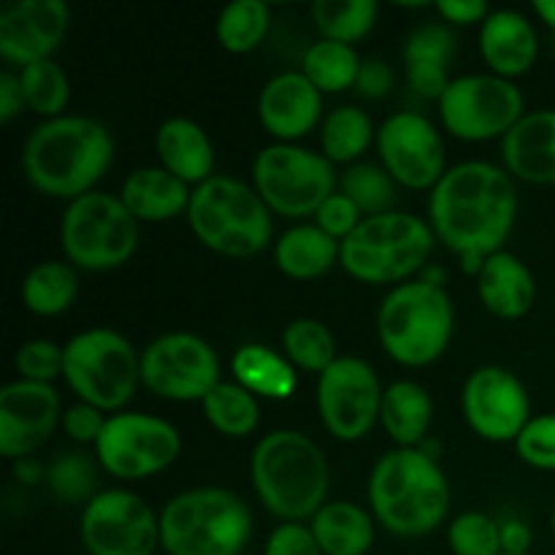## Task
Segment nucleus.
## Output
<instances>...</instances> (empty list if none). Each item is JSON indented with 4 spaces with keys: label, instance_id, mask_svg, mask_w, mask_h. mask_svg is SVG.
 I'll return each instance as SVG.
<instances>
[{
    "label": "nucleus",
    "instance_id": "obj_1",
    "mask_svg": "<svg viewBox=\"0 0 555 555\" xmlns=\"http://www.w3.org/2000/svg\"><path fill=\"white\" fill-rule=\"evenodd\" d=\"M428 215L437 238L461 258H488L507 242L518 215L515 182L488 160L448 168L434 188Z\"/></svg>",
    "mask_w": 555,
    "mask_h": 555
},
{
    "label": "nucleus",
    "instance_id": "obj_2",
    "mask_svg": "<svg viewBox=\"0 0 555 555\" xmlns=\"http://www.w3.org/2000/svg\"><path fill=\"white\" fill-rule=\"evenodd\" d=\"M112 157L114 141L106 125L81 114H63L33 128L22 152V168L43 195L74 201L92 193Z\"/></svg>",
    "mask_w": 555,
    "mask_h": 555
},
{
    "label": "nucleus",
    "instance_id": "obj_3",
    "mask_svg": "<svg viewBox=\"0 0 555 555\" xmlns=\"http://www.w3.org/2000/svg\"><path fill=\"white\" fill-rule=\"evenodd\" d=\"M374 518L399 537H423L437 529L450 509V482L437 459L421 448L385 453L369 477Z\"/></svg>",
    "mask_w": 555,
    "mask_h": 555
},
{
    "label": "nucleus",
    "instance_id": "obj_4",
    "mask_svg": "<svg viewBox=\"0 0 555 555\" xmlns=\"http://www.w3.org/2000/svg\"><path fill=\"white\" fill-rule=\"evenodd\" d=\"M253 486L260 502L287 524L314 518L325 507L331 469L323 450L304 434L271 431L253 453Z\"/></svg>",
    "mask_w": 555,
    "mask_h": 555
},
{
    "label": "nucleus",
    "instance_id": "obj_5",
    "mask_svg": "<svg viewBox=\"0 0 555 555\" xmlns=\"http://www.w3.org/2000/svg\"><path fill=\"white\" fill-rule=\"evenodd\" d=\"M249 534V507L228 488H193L160 513V545L168 555H238Z\"/></svg>",
    "mask_w": 555,
    "mask_h": 555
},
{
    "label": "nucleus",
    "instance_id": "obj_6",
    "mask_svg": "<svg viewBox=\"0 0 555 555\" xmlns=\"http://www.w3.org/2000/svg\"><path fill=\"white\" fill-rule=\"evenodd\" d=\"M188 222L195 238L228 258H249L269 247L274 222L258 190L215 173L193 190Z\"/></svg>",
    "mask_w": 555,
    "mask_h": 555
},
{
    "label": "nucleus",
    "instance_id": "obj_7",
    "mask_svg": "<svg viewBox=\"0 0 555 555\" xmlns=\"http://www.w3.org/2000/svg\"><path fill=\"white\" fill-rule=\"evenodd\" d=\"M455 312L444 287L426 280L396 285L377 312L385 352L404 366L434 363L450 345Z\"/></svg>",
    "mask_w": 555,
    "mask_h": 555
},
{
    "label": "nucleus",
    "instance_id": "obj_8",
    "mask_svg": "<svg viewBox=\"0 0 555 555\" xmlns=\"http://www.w3.org/2000/svg\"><path fill=\"white\" fill-rule=\"evenodd\" d=\"M434 253V228L406 211L363 217L361 225L341 242L347 274L372 285L401 282L426 266Z\"/></svg>",
    "mask_w": 555,
    "mask_h": 555
},
{
    "label": "nucleus",
    "instance_id": "obj_9",
    "mask_svg": "<svg viewBox=\"0 0 555 555\" xmlns=\"http://www.w3.org/2000/svg\"><path fill=\"white\" fill-rule=\"evenodd\" d=\"M63 374L85 404L122 410L141 383V358L117 331L90 328L65 345Z\"/></svg>",
    "mask_w": 555,
    "mask_h": 555
},
{
    "label": "nucleus",
    "instance_id": "obj_10",
    "mask_svg": "<svg viewBox=\"0 0 555 555\" xmlns=\"http://www.w3.org/2000/svg\"><path fill=\"white\" fill-rule=\"evenodd\" d=\"M60 244L81 269H117L139 247V220L119 195L92 190L68 204L60 222Z\"/></svg>",
    "mask_w": 555,
    "mask_h": 555
},
{
    "label": "nucleus",
    "instance_id": "obj_11",
    "mask_svg": "<svg viewBox=\"0 0 555 555\" xmlns=\"http://www.w3.org/2000/svg\"><path fill=\"white\" fill-rule=\"evenodd\" d=\"M253 179L266 206L285 217L318 215L336 188L334 163L296 144H271L260 150Z\"/></svg>",
    "mask_w": 555,
    "mask_h": 555
},
{
    "label": "nucleus",
    "instance_id": "obj_12",
    "mask_svg": "<svg viewBox=\"0 0 555 555\" xmlns=\"http://www.w3.org/2000/svg\"><path fill=\"white\" fill-rule=\"evenodd\" d=\"M444 128L466 141L507 135L524 117V92L496 74H466L450 81L439 101Z\"/></svg>",
    "mask_w": 555,
    "mask_h": 555
},
{
    "label": "nucleus",
    "instance_id": "obj_13",
    "mask_svg": "<svg viewBox=\"0 0 555 555\" xmlns=\"http://www.w3.org/2000/svg\"><path fill=\"white\" fill-rule=\"evenodd\" d=\"M182 450L179 431L168 421L144 412H117L103 426L95 455L117 480H144L168 469Z\"/></svg>",
    "mask_w": 555,
    "mask_h": 555
},
{
    "label": "nucleus",
    "instance_id": "obj_14",
    "mask_svg": "<svg viewBox=\"0 0 555 555\" xmlns=\"http://www.w3.org/2000/svg\"><path fill=\"white\" fill-rule=\"evenodd\" d=\"M141 383L160 399L204 401L220 385V358L188 331L163 334L141 352Z\"/></svg>",
    "mask_w": 555,
    "mask_h": 555
},
{
    "label": "nucleus",
    "instance_id": "obj_15",
    "mask_svg": "<svg viewBox=\"0 0 555 555\" xmlns=\"http://www.w3.org/2000/svg\"><path fill=\"white\" fill-rule=\"evenodd\" d=\"M79 531L90 555H152L160 518L141 496L112 488L87 502Z\"/></svg>",
    "mask_w": 555,
    "mask_h": 555
},
{
    "label": "nucleus",
    "instance_id": "obj_16",
    "mask_svg": "<svg viewBox=\"0 0 555 555\" xmlns=\"http://www.w3.org/2000/svg\"><path fill=\"white\" fill-rule=\"evenodd\" d=\"M383 385L363 358H336L318 383V410L325 428L341 442H358L379 421Z\"/></svg>",
    "mask_w": 555,
    "mask_h": 555
},
{
    "label": "nucleus",
    "instance_id": "obj_17",
    "mask_svg": "<svg viewBox=\"0 0 555 555\" xmlns=\"http://www.w3.org/2000/svg\"><path fill=\"white\" fill-rule=\"evenodd\" d=\"M377 150L390 177L406 188H437L444 177L442 135L421 112L390 114L377 130Z\"/></svg>",
    "mask_w": 555,
    "mask_h": 555
},
{
    "label": "nucleus",
    "instance_id": "obj_18",
    "mask_svg": "<svg viewBox=\"0 0 555 555\" xmlns=\"http://www.w3.org/2000/svg\"><path fill=\"white\" fill-rule=\"evenodd\" d=\"M466 423L488 442H515L529 417V393L504 366H480L464 385Z\"/></svg>",
    "mask_w": 555,
    "mask_h": 555
},
{
    "label": "nucleus",
    "instance_id": "obj_19",
    "mask_svg": "<svg viewBox=\"0 0 555 555\" xmlns=\"http://www.w3.org/2000/svg\"><path fill=\"white\" fill-rule=\"evenodd\" d=\"M60 421V393L49 383L16 379L0 390V453L27 459L36 453Z\"/></svg>",
    "mask_w": 555,
    "mask_h": 555
},
{
    "label": "nucleus",
    "instance_id": "obj_20",
    "mask_svg": "<svg viewBox=\"0 0 555 555\" xmlns=\"http://www.w3.org/2000/svg\"><path fill=\"white\" fill-rule=\"evenodd\" d=\"M70 25L63 0H16L0 9V54L9 63L30 65L52 57Z\"/></svg>",
    "mask_w": 555,
    "mask_h": 555
},
{
    "label": "nucleus",
    "instance_id": "obj_21",
    "mask_svg": "<svg viewBox=\"0 0 555 555\" xmlns=\"http://www.w3.org/2000/svg\"><path fill=\"white\" fill-rule=\"evenodd\" d=\"M320 108L323 98L304 70H282L260 90V122L271 135L282 139V144L307 135L318 125Z\"/></svg>",
    "mask_w": 555,
    "mask_h": 555
},
{
    "label": "nucleus",
    "instance_id": "obj_22",
    "mask_svg": "<svg viewBox=\"0 0 555 555\" xmlns=\"http://www.w3.org/2000/svg\"><path fill=\"white\" fill-rule=\"evenodd\" d=\"M502 155L509 171L524 182H555V108L529 112L504 135Z\"/></svg>",
    "mask_w": 555,
    "mask_h": 555
},
{
    "label": "nucleus",
    "instance_id": "obj_23",
    "mask_svg": "<svg viewBox=\"0 0 555 555\" xmlns=\"http://www.w3.org/2000/svg\"><path fill=\"white\" fill-rule=\"evenodd\" d=\"M480 52L496 76H520L534 65L540 38L520 11L499 9L480 27Z\"/></svg>",
    "mask_w": 555,
    "mask_h": 555
},
{
    "label": "nucleus",
    "instance_id": "obj_24",
    "mask_svg": "<svg viewBox=\"0 0 555 555\" xmlns=\"http://www.w3.org/2000/svg\"><path fill=\"white\" fill-rule=\"evenodd\" d=\"M477 291H480L488 312L504 320L524 318L534 307L537 298V285L529 266L507 249L488 255L482 271L477 274Z\"/></svg>",
    "mask_w": 555,
    "mask_h": 555
},
{
    "label": "nucleus",
    "instance_id": "obj_25",
    "mask_svg": "<svg viewBox=\"0 0 555 555\" xmlns=\"http://www.w3.org/2000/svg\"><path fill=\"white\" fill-rule=\"evenodd\" d=\"M157 155H160L163 168L179 177L182 182L204 184L206 179L215 177V150L195 119L190 117H171L157 130Z\"/></svg>",
    "mask_w": 555,
    "mask_h": 555
},
{
    "label": "nucleus",
    "instance_id": "obj_26",
    "mask_svg": "<svg viewBox=\"0 0 555 555\" xmlns=\"http://www.w3.org/2000/svg\"><path fill=\"white\" fill-rule=\"evenodd\" d=\"M119 198L125 201L135 220L166 222L188 211L193 193L188 190V182L173 177L168 168L146 166L125 179Z\"/></svg>",
    "mask_w": 555,
    "mask_h": 555
},
{
    "label": "nucleus",
    "instance_id": "obj_27",
    "mask_svg": "<svg viewBox=\"0 0 555 555\" xmlns=\"http://www.w3.org/2000/svg\"><path fill=\"white\" fill-rule=\"evenodd\" d=\"M379 421L399 448H417L434 421V401L423 385L399 379L385 388Z\"/></svg>",
    "mask_w": 555,
    "mask_h": 555
},
{
    "label": "nucleus",
    "instance_id": "obj_28",
    "mask_svg": "<svg viewBox=\"0 0 555 555\" xmlns=\"http://www.w3.org/2000/svg\"><path fill=\"white\" fill-rule=\"evenodd\" d=\"M341 258V244L320 225H296L280 236L274 260L293 280H318Z\"/></svg>",
    "mask_w": 555,
    "mask_h": 555
},
{
    "label": "nucleus",
    "instance_id": "obj_29",
    "mask_svg": "<svg viewBox=\"0 0 555 555\" xmlns=\"http://www.w3.org/2000/svg\"><path fill=\"white\" fill-rule=\"evenodd\" d=\"M309 529L323 555H363L374 542L372 515L352 502H328Z\"/></svg>",
    "mask_w": 555,
    "mask_h": 555
},
{
    "label": "nucleus",
    "instance_id": "obj_30",
    "mask_svg": "<svg viewBox=\"0 0 555 555\" xmlns=\"http://www.w3.org/2000/svg\"><path fill=\"white\" fill-rule=\"evenodd\" d=\"M233 374L249 393L266 396V399H287L298 385L291 361L263 345L238 347L233 356Z\"/></svg>",
    "mask_w": 555,
    "mask_h": 555
},
{
    "label": "nucleus",
    "instance_id": "obj_31",
    "mask_svg": "<svg viewBox=\"0 0 555 555\" xmlns=\"http://www.w3.org/2000/svg\"><path fill=\"white\" fill-rule=\"evenodd\" d=\"M76 291H79V276H76L74 266L60 263V260H43L27 271L25 282H22V301L33 314L52 318L74 304Z\"/></svg>",
    "mask_w": 555,
    "mask_h": 555
},
{
    "label": "nucleus",
    "instance_id": "obj_32",
    "mask_svg": "<svg viewBox=\"0 0 555 555\" xmlns=\"http://www.w3.org/2000/svg\"><path fill=\"white\" fill-rule=\"evenodd\" d=\"M361 63L363 60L358 57L350 43L320 38L304 52V76L320 92H341L356 85Z\"/></svg>",
    "mask_w": 555,
    "mask_h": 555
},
{
    "label": "nucleus",
    "instance_id": "obj_33",
    "mask_svg": "<svg viewBox=\"0 0 555 555\" xmlns=\"http://www.w3.org/2000/svg\"><path fill=\"white\" fill-rule=\"evenodd\" d=\"M204 415L225 437H249L260 423V406L244 385L220 383L204 399Z\"/></svg>",
    "mask_w": 555,
    "mask_h": 555
},
{
    "label": "nucleus",
    "instance_id": "obj_34",
    "mask_svg": "<svg viewBox=\"0 0 555 555\" xmlns=\"http://www.w3.org/2000/svg\"><path fill=\"white\" fill-rule=\"evenodd\" d=\"M372 135V117L363 108L339 106L325 117L320 141H323V152L331 163H350L366 152Z\"/></svg>",
    "mask_w": 555,
    "mask_h": 555
},
{
    "label": "nucleus",
    "instance_id": "obj_35",
    "mask_svg": "<svg viewBox=\"0 0 555 555\" xmlns=\"http://www.w3.org/2000/svg\"><path fill=\"white\" fill-rule=\"evenodd\" d=\"M377 0H318L312 16L323 38L352 43L361 41L377 20Z\"/></svg>",
    "mask_w": 555,
    "mask_h": 555
},
{
    "label": "nucleus",
    "instance_id": "obj_36",
    "mask_svg": "<svg viewBox=\"0 0 555 555\" xmlns=\"http://www.w3.org/2000/svg\"><path fill=\"white\" fill-rule=\"evenodd\" d=\"M271 25L269 5L263 0H233L217 16V38L228 52H253Z\"/></svg>",
    "mask_w": 555,
    "mask_h": 555
},
{
    "label": "nucleus",
    "instance_id": "obj_37",
    "mask_svg": "<svg viewBox=\"0 0 555 555\" xmlns=\"http://www.w3.org/2000/svg\"><path fill=\"white\" fill-rule=\"evenodd\" d=\"M282 347H285L291 363L312 374H323L336 361L334 334L320 320L298 318L287 323L282 331Z\"/></svg>",
    "mask_w": 555,
    "mask_h": 555
},
{
    "label": "nucleus",
    "instance_id": "obj_38",
    "mask_svg": "<svg viewBox=\"0 0 555 555\" xmlns=\"http://www.w3.org/2000/svg\"><path fill=\"white\" fill-rule=\"evenodd\" d=\"M20 81L22 92H25V103L33 112L43 114L49 119L63 117V108L70 101V85L65 70L52 57L25 65Z\"/></svg>",
    "mask_w": 555,
    "mask_h": 555
},
{
    "label": "nucleus",
    "instance_id": "obj_39",
    "mask_svg": "<svg viewBox=\"0 0 555 555\" xmlns=\"http://www.w3.org/2000/svg\"><path fill=\"white\" fill-rule=\"evenodd\" d=\"M341 193L361 209V215L377 217L393 211L396 179L377 163H356L341 177Z\"/></svg>",
    "mask_w": 555,
    "mask_h": 555
},
{
    "label": "nucleus",
    "instance_id": "obj_40",
    "mask_svg": "<svg viewBox=\"0 0 555 555\" xmlns=\"http://www.w3.org/2000/svg\"><path fill=\"white\" fill-rule=\"evenodd\" d=\"M448 540L455 555H502V524L486 513H461Z\"/></svg>",
    "mask_w": 555,
    "mask_h": 555
},
{
    "label": "nucleus",
    "instance_id": "obj_41",
    "mask_svg": "<svg viewBox=\"0 0 555 555\" xmlns=\"http://www.w3.org/2000/svg\"><path fill=\"white\" fill-rule=\"evenodd\" d=\"M47 480L60 502H90L95 488V464L85 453H63L49 466Z\"/></svg>",
    "mask_w": 555,
    "mask_h": 555
},
{
    "label": "nucleus",
    "instance_id": "obj_42",
    "mask_svg": "<svg viewBox=\"0 0 555 555\" xmlns=\"http://www.w3.org/2000/svg\"><path fill=\"white\" fill-rule=\"evenodd\" d=\"M65 363V347L54 345L49 339H30L16 350L14 366L20 372V379H30V383H49L63 374Z\"/></svg>",
    "mask_w": 555,
    "mask_h": 555
},
{
    "label": "nucleus",
    "instance_id": "obj_43",
    "mask_svg": "<svg viewBox=\"0 0 555 555\" xmlns=\"http://www.w3.org/2000/svg\"><path fill=\"white\" fill-rule=\"evenodd\" d=\"M455 54V36L439 22L415 27L404 41V63L448 65Z\"/></svg>",
    "mask_w": 555,
    "mask_h": 555
},
{
    "label": "nucleus",
    "instance_id": "obj_44",
    "mask_svg": "<svg viewBox=\"0 0 555 555\" xmlns=\"http://www.w3.org/2000/svg\"><path fill=\"white\" fill-rule=\"evenodd\" d=\"M518 455L537 469H555V415L531 417L515 439Z\"/></svg>",
    "mask_w": 555,
    "mask_h": 555
},
{
    "label": "nucleus",
    "instance_id": "obj_45",
    "mask_svg": "<svg viewBox=\"0 0 555 555\" xmlns=\"http://www.w3.org/2000/svg\"><path fill=\"white\" fill-rule=\"evenodd\" d=\"M361 222V209H358L345 193H334L318 209V225L323 228L328 236H334L336 242H339V238L345 242Z\"/></svg>",
    "mask_w": 555,
    "mask_h": 555
},
{
    "label": "nucleus",
    "instance_id": "obj_46",
    "mask_svg": "<svg viewBox=\"0 0 555 555\" xmlns=\"http://www.w3.org/2000/svg\"><path fill=\"white\" fill-rule=\"evenodd\" d=\"M266 555H323L312 529L301 524H282L271 531Z\"/></svg>",
    "mask_w": 555,
    "mask_h": 555
},
{
    "label": "nucleus",
    "instance_id": "obj_47",
    "mask_svg": "<svg viewBox=\"0 0 555 555\" xmlns=\"http://www.w3.org/2000/svg\"><path fill=\"white\" fill-rule=\"evenodd\" d=\"M106 421L108 417H103L98 406L85 404V401L76 406H68L63 415L65 434H68L74 442H81V444L98 442L103 434V426H106Z\"/></svg>",
    "mask_w": 555,
    "mask_h": 555
},
{
    "label": "nucleus",
    "instance_id": "obj_48",
    "mask_svg": "<svg viewBox=\"0 0 555 555\" xmlns=\"http://www.w3.org/2000/svg\"><path fill=\"white\" fill-rule=\"evenodd\" d=\"M406 76H410V85L417 95L437 98V101H442L444 90L453 81L448 76V65L437 63H406Z\"/></svg>",
    "mask_w": 555,
    "mask_h": 555
},
{
    "label": "nucleus",
    "instance_id": "obj_49",
    "mask_svg": "<svg viewBox=\"0 0 555 555\" xmlns=\"http://www.w3.org/2000/svg\"><path fill=\"white\" fill-rule=\"evenodd\" d=\"M356 87L363 98L379 101V98L388 95L390 87H393V70H390V65L385 63V60H363L361 70H358Z\"/></svg>",
    "mask_w": 555,
    "mask_h": 555
},
{
    "label": "nucleus",
    "instance_id": "obj_50",
    "mask_svg": "<svg viewBox=\"0 0 555 555\" xmlns=\"http://www.w3.org/2000/svg\"><path fill=\"white\" fill-rule=\"evenodd\" d=\"M437 11L448 22L455 25H475V22H486L491 9L486 0H439Z\"/></svg>",
    "mask_w": 555,
    "mask_h": 555
},
{
    "label": "nucleus",
    "instance_id": "obj_51",
    "mask_svg": "<svg viewBox=\"0 0 555 555\" xmlns=\"http://www.w3.org/2000/svg\"><path fill=\"white\" fill-rule=\"evenodd\" d=\"M25 106V92H22L20 76L3 70L0 74V122H11Z\"/></svg>",
    "mask_w": 555,
    "mask_h": 555
},
{
    "label": "nucleus",
    "instance_id": "obj_52",
    "mask_svg": "<svg viewBox=\"0 0 555 555\" xmlns=\"http://www.w3.org/2000/svg\"><path fill=\"white\" fill-rule=\"evenodd\" d=\"M531 545V531L524 520H504L502 524V553L526 555Z\"/></svg>",
    "mask_w": 555,
    "mask_h": 555
},
{
    "label": "nucleus",
    "instance_id": "obj_53",
    "mask_svg": "<svg viewBox=\"0 0 555 555\" xmlns=\"http://www.w3.org/2000/svg\"><path fill=\"white\" fill-rule=\"evenodd\" d=\"M14 475L20 477L22 482H27V486H33V482H38V477H43V475H41V466H38L36 461H30V459L16 461Z\"/></svg>",
    "mask_w": 555,
    "mask_h": 555
},
{
    "label": "nucleus",
    "instance_id": "obj_54",
    "mask_svg": "<svg viewBox=\"0 0 555 555\" xmlns=\"http://www.w3.org/2000/svg\"><path fill=\"white\" fill-rule=\"evenodd\" d=\"M534 11L555 30V0H534Z\"/></svg>",
    "mask_w": 555,
    "mask_h": 555
},
{
    "label": "nucleus",
    "instance_id": "obj_55",
    "mask_svg": "<svg viewBox=\"0 0 555 555\" xmlns=\"http://www.w3.org/2000/svg\"><path fill=\"white\" fill-rule=\"evenodd\" d=\"M553 531H555V509H553Z\"/></svg>",
    "mask_w": 555,
    "mask_h": 555
},
{
    "label": "nucleus",
    "instance_id": "obj_56",
    "mask_svg": "<svg viewBox=\"0 0 555 555\" xmlns=\"http://www.w3.org/2000/svg\"><path fill=\"white\" fill-rule=\"evenodd\" d=\"M502 555H509V553H502ZM526 555H529V553H526Z\"/></svg>",
    "mask_w": 555,
    "mask_h": 555
}]
</instances>
